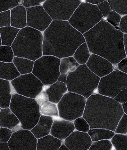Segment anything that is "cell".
<instances>
[{"mask_svg": "<svg viewBox=\"0 0 127 150\" xmlns=\"http://www.w3.org/2000/svg\"><path fill=\"white\" fill-rule=\"evenodd\" d=\"M83 35L91 54L101 56L113 64H118L126 57L123 33L106 21L103 19Z\"/></svg>", "mask_w": 127, "mask_h": 150, "instance_id": "6da1fadb", "label": "cell"}, {"mask_svg": "<svg viewBox=\"0 0 127 150\" xmlns=\"http://www.w3.org/2000/svg\"><path fill=\"white\" fill-rule=\"evenodd\" d=\"M43 35V55L60 59L72 57L78 47L86 42L83 35L68 21H53Z\"/></svg>", "mask_w": 127, "mask_h": 150, "instance_id": "7a4b0ae2", "label": "cell"}, {"mask_svg": "<svg viewBox=\"0 0 127 150\" xmlns=\"http://www.w3.org/2000/svg\"><path fill=\"white\" fill-rule=\"evenodd\" d=\"M124 114L122 104L112 98L97 93L87 99L83 117L90 129H106L115 132Z\"/></svg>", "mask_w": 127, "mask_h": 150, "instance_id": "3957f363", "label": "cell"}, {"mask_svg": "<svg viewBox=\"0 0 127 150\" xmlns=\"http://www.w3.org/2000/svg\"><path fill=\"white\" fill-rule=\"evenodd\" d=\"M42 32L29 26L20 29L11 46L15 57L35 61L43 56Z\"/></svg>", "mask_w": 127, "mask_h": 150, "instance_id": "277c9868", "label": "cell"}, {"mask_svg": "<svg viewBox=\"0 0 127 150\" xmlns=\"http://www.w3.org/2000/svg\"><path fill=\"white\" fill-rule=\"evenodd\" d=\"M9 108L18 117L22 128L31 130L40 118V106L35 99L15 93L12 95Z\"/></svg>", "mask_w": 127, "mask_h": 150, "instance_id": "5b68a950", "label": "cell"}, {"mask_svg": "<svg viewBox=\"0 0 127 150\" xmlns=\"http://www.w3.org/2000/svg\"><path fill=\"white\" fill-rule=\"evenodd\" d=\"M100 79L86 64H82L68 74L66 84L68 92L78 94L87 99L97 89Z\"/></svg>", "mask_w": 127, "mask_h": 150, "instance_id": "8992f818", "label": "cell"}, {"mask_svg": "<svg viewBox=\"0 0 127 150\" xmlns=\"http://www.w3.org/2000/svg\"><path fill=\"white\" fill-rule=\"evenodd\" d=\"M103 16L97 5L86 2L81 3L68 21L83 35L103 20Z\"/></svg>", "mask_w": 127, "mask_h": 150, "instance_id": "52a82bcc", "label": "cell"}, {"mask_svg": "<svg viewBox=\"0 0 127 150\" xmlns=\"http://www.w3.org/2000/svg\"><path fill=\"white\" fill-rule=\"evenodd\" d=\"M60 60L54 56L43 55L34 61L32 73L44 85H51L60 76Z\"/></svg>", "mask_w": 127, "mask_h": 150, "instance_id": "ba28073f", "label": "cell"}, {"mask_svg": "<svg viewBox=\"0 0 127 150\" xmlns=\"http://www.w3.org/2000/svg\"><path fill=\"white\" fill-rule=\"evenodd\" d=\"M86 100L84 97L68 91L57 103L59 117L73 121L83 116Z\"/></svg>", "mask_w": 127, "mask_h": 150, "instance_id": "9c48e42d", "label": "cell"}, {"mask_svg": "<svg viewBox=\"0 0 127 150\" xmlns=\"http://www.w3.org/2000/svg\"><path fill=\"white\" fill-rule=\"evenodd\" d=\"M126 88L127 74L117 69L101 78L97 89L99 94L114 99Z\"/></svg>", "mask_w": 127, "mask_h": 150, "instance_id": "30bf717a", "label": "cell"}, {"mask_svg": "<svg viewBox=\"0 0 127 150\" xmlns=\"http://www.w3.org/2000/svg\"><path fill=\"white\" fill-rule=\"evenodd\" d=\"M81 3L79 0H47L42 6L53 21H68Z\"/></svg>", "mask_w": 127, "mask_h": 150, "instance_id": "8fae6325", "label": "cell"}, {"mask_svg": "<svg viewBox=\"0 0 127 150\" xmlns=\"http://www.w3.org/2000/svg\"><path fill=\"white\" fill-rule=\"evenodd\" d=\"M11 82L16 93L33 99L40 93L44 86L32 73L20 75Z\"/></svg>", "mask_w": 127, "mask_h": 150, "instance_id": "7c38bea8", "label": "cell"}, {"mask_svg": "<svg viewBox=\"0 0 127 150\" xmlns=\"http://www.w3.org/2000/svg\"><path fill=\"white\" fill-rule=\"evenodd\" d=\"M27 26L44 32L53 20L42 6L26 8Z\"/></svg>", "mask_w": 127, "mask_h": 150, "instance_id": "4fadbf2b", "label": "cell"}, {"mask_svg": "<svg viewBox=\"0 0 127 150\" xmlns=\"http://www.w3.org/2000/svg\"><path fill=\"white\" fill-rule=\"evenodd\" d=\"M37 142V139L30 130L22 129L13 133L8 143L11 150H35Z\"/></svg>", "mask_w": 127, "mask_h": 150, "instance_id": "5bb4252c", "label": "cell"}, {"mask_svg": "<svg viewBox=\"0 0 127 150\" xmlns=\"http://www.w3.org/2000/svg\"><path fill=\"white\" fill-rule=\"evenodd\" d=\"M86 65L92 72L100 78L108 75L114 71L112 63L95 54H91Z\"/></svg>", "mask_w": 127, "mask_h": 150, "instance_id": "9a60e30c", "label": "cell"}, {"mask_svg": "<svg viewBox=\"0 0 127 150\" xmlns=\"http://www.w3.org/2000/svg\"><path fill=\"white\" fill-rule=\"evenodd\" d=\"M63 141L70 150H87L89 149L93 142L88 133L74 130Z\"/></svg>", "mask_w": 127, "mask_h": 150, "instance_id": "2e32d148", "label": "cell"}, {"mask_svg": "<svg viewBox=\"0 0 127 150\" xmlns=\"http://www.w3.org/2000/svg\"><path fill=\"white\" fill-rule=\"evenodd\" d=\"M75 130L73 121L61 119L54 120L50 134L63 141Z\"/></svg>", "mask_w": 127, "mask_h": 150, "instance_id": "e0dca14e", "label": "cell"}, {"mask_svg": "<svg viewBox=\"0 0 127 150\" xmlns=\"http://www.w3.org/2000/svg\"><path fill=\"white\" fill-rule=\"evenodd\" d=\"M42 90L46 92L49 101L57 104L68 91L66 83L59 81L51 85H44Z\"/></svg>", "mask_w": 127, "mask_h": 150, "instance_id": "ac0fdd59", "label": "cell"}, {"mask_svg": "<svg viewBox=\"0 0 127 150\" xmlns=\"http://www.w3.org/2000/svg\"><path fill=\"white\" fill-rule=\"evenodd\" d=\"M54 119L52 117L41 115L37 124L31 131L37 139L50 134Z\"/></svg>", "mask_w": 127, "mask_h": 150, "instance_id": "d6986e66", "label": "cell"}, {"mask_svg": "<svg viewBox=\"0 0 127 150\" xmlns=\"http://www.w3.org/2000/svg\"><path fill=\"white\" fill-rule=\"evenodd\" d=\"M11 26L21 29L27 26L26 8L19 5L11 10Z\"/></svg>", "mask_w": 127, "mask_h": 150, "instance_id": "ffe728a7", "label": "cell"}, {"mask_svg": "<svg viewBox=\"0 0 127 150\" xmlns=\"http://www.w3.org/2000/svg\"><path fill=\"white\" fill-rule=\"evenodd\" d=\"M16 93L11 81L0 79V107L9 108L13 95Z\"/></svg>", "mask_w": 127, "mask_h": 150, "instance_id": "44dd1931", "label": "cell"}, {"mask_svg": "<svg viewBox=\"0 0 127 150\" xmlns=\"http://www.w3.org/2000/svg\"><path fill=\"white\" fill-rule=\"evenodd\" d=\"M19 125L21 124L19 120L9 108L1 109L0 111V127L12 129Z\"/></svg>", "mask_w": 127, "mask_h": 150, "instance_id": "7402d4cb", "label": "cell"}, {"mask_svg": "<svg viewBox=\"0 0 127 150\" xmlns=\"http://www.w3.org/2000/svg\"><path fill=\"white\" fill-rule=\"evenodd\" d=\"M63 141L49 134L37 139L36 150H59Z\"/></svg>", "mask_w": 127, "mask_h": 150, "instance_id": "603a6c76", "label": "cell"}, {"mask_svg": "<svg viewBox=\"0 0 127 150\" xmlns=\"http://www.w3.org/2000/svg\"><path fill=\"white\" fill-rule=\"evenodd\" d=\"M20 75L13 63L0 61V79L11 81Z\"/></svg>", "mask_w": 127, "mask_h": 150, "instance_id": "cb8c5ba5", "label": "cell"}, {"mask_svg": "<svg viewBox=\"0 0 127 150\" xmlns=\"http://www.w3.org/2000/svg\"><path fill=\"white\" fill-rule=\"evenodd\" d=\"M20 30L11 26L0 28L2 45L11 47Z\"/></svg>", "mask_w": 127, "mask_h": 150, "instance_id": "d4e9b609", "label": "cell"}, {"mask_svg": "<svg viewBox=\"0 0 127 150\" xmlns=\"http://www.w3.org/2000/svg\"><path fill=\"white\" fill-rule=\"evenodd\" d=\"M13 63L21 75L32 73L34 61L23 57H15Z\"/></svg>", "mask_w": 127, "mask_h": 150, "instance_id": "484cf974", "label": "cell"}, {"mask_svg": "<svg viewBox=\"0 0 127 150\" xmlns=\"http://www.w3.org/2000/svg\"><path fill=\"white\" fill-rule=\"evenodd\" d=\"M80 64L73 57L61 59L60 60V75L67 76L79 66Z\"/></svg>", "mask_w": 127, "mask_h": 150, "instance_id": "4316f807", "label": "cell"}, {"mask_svg": "<svg viewBox=\"0 0 127 150\" xmlns=\"http://www.w3.org/2000/svg\"><path fill=\"white\" fill-rule=\"evenodd\" d=\"M88 133L93 142L104 139L111 140L115 133L107 129L101 128L90 129Z\"/></svg>", "mask_w": 127, "mask_h": 150, "instance_id": "83f0119b", "label": "cell"}, {"mask_svg": "<svg viewBox=\"0 0 127 150\" xmlns=\"http://www.w3.org/2000/svg\"><path fill=\"white\" fill-rule=\"evenodd\" d=\"M91 54L86 42L78 47L73 57L80 65H82L86 64Z\"/></svg>", "mask_w": 127, "mask_h": 150, "instance_id": "f1b7e54d", "label": "cell"}, {"mask_svg": "<svg viewBox=\"0 0 127 150\" xmlns=\"http://www.w3.org/2000/svg\"><path fill=\"white\" fill-rule=\"evenodd\" d=\"M39 106L41 115L51 117H59L57 104L48 101L42 104Z\"/></svg>", "mask_w": 127, "mask_h": 150, "instance_id": "f546056e", "label": "cell"}, {"mask_svg": "<svg viewBox=\"0 0 127 150\" xmlns=\"http://www.w3.org/2000/svg\"><path fill=\"white\" fill-rule=\"evenodd\" d=\"M111 10L121 16L127 15V0H108Z\"/></svg>", "mask_w": 127, "mask_h": 150, "instance_id": "4dcf8cb0", "label": "cell"}, {"mask_svg": "<svg viewBox=\"0 0 127 150\" xmlns=\"http://www.w3.org/2000/svg\"><path fill=\"white\" fill-rule=\"evenodd\" d=\"M111 140L115 150H127L126 134H115Z\"/></svg>", "mask_w": 127, "mask_h": 150, "instance_id": "1f68e13d", "label": "cell"}, {"mask_svg": "<svg viewBox=\"0 0 127 150\" xmlns=\"http://www.w3.org/2000/svg\"><path fill=\"white\" fill-rule=\"evenodd\" d=\"M14 57L13 50L11 47L0 46V61L4 62H13Z\"/></svg>", "mask_w": 127, "mask_h": 150, "instance_id": "d6a6232c", "label": "cell"}, {"mask_svg": "<svg viewBox=\"0 0 127 150\" xmlns=\"http://www.w3.org/2000/svg\"><path fill=\"white\" fill-rule=\"evenodd\" d=\"M113 147L111 140L104 139L93 142L89 150H111Z\"/></svg>", "mask_w": 127, "mask_h": 150, "instance_id": "836d02e7", "label": "cell"}, {"mask_svg": "<svg viewBox=\"0 0 127 150\" xmlns=\"http://www.w3.org/2000/svg\"><path fill=\"white\" fill-rule=\"evenodd\" d=\"M73 122L75 129L77 131L87 133L90 130L89 125L83 116L76 119Z\"/></svg>", "mask_w": 127, "mask_h": 150, "instance_id": "e575fe53", "label": "cell"}, {"mask_svg": "<svg viewBox=\"0 0 127 150\" xmlns=\"http://www.w3.org/2000/svg\"><path fill=\"white\" fill-rule=\"evenodd\" d=\"M20 0H0V13L11 10L19 5Z\"/></svg>", "mask_w": 127, "mask_h": 150, "instance_id": "d590c367", "label": "cell"}, {"mask_svg": "<svg viewBox=\"0 0 127 150\" xmlns=\"http://www.w3.org/2000/svg\"><path fill=\"white\" fill-rule=\"evenodd\" d=\"M115 134H126L127 133V115L124 113L120 119L116 129Z\"/></svg>", "mask_w": 127, "mask_h": 150, "instance_id": "8d00e7d4", "label": "cell"}, {"mask_svg": "<svg viewBox=\"0 0 127 150\" xmlns=\"http://www.w3.org/2000/svg\"><path fill=\"white\" fill-rule=\"evenodd\" d=\"M122 16L115 11L111 10L106 19L107 22L114 27L119 26Z\"/></svg>", "mask_w": 127, "mask_h": 150, "instance_id": "74e56055", "label": "cell"}, {"mask_svg": "<svg viewBox=\"0 0 127 150\" xmlns=\"http://www.w3.org/2000/svg\"><path fill=\"white\" fill-rule=\"evenodd\" d=\"M11 26V10L0 13V28Z\"/></svg>", "mask_w": 127, "mask_h": 150, "instance_id": "f35d334b", "label": "cell"}, {"mask_svg": "<svg viewBox=\"0 0 127 150\" xmlns=\"http://www.w3.org/2000/svg\"><path fill=\"white\" fill-rule=\"evenodd\" d=\"M99 10L103 16V18H106L111 11V6L108 1H104L97 5Z\"/></svg>", "mask_w": 127, "mask_h": 150, "instance_id": "ab89813d", "label": "cell"}, {"mask_svg": "<svg viewBox=\"0 0 127 150\" xmlns=\"http://www.w3.org/2000/svg\"><path fill=\"white\" fill-rule=\"evenodd\" d=\"M12 133L11 129L5 127H0V142H8Z\"/></svg>", "mask_w": 127, "mask_h": 150, "instance_id": "60d3db41", "label": "cell"}, {"mask_svg": "<svg viewBox=\"0 0 127 150\" xmlns=\"http://www.w3.org/2000/svg\"><path fill=\"white\" fill-rule=\"evenodd\" d=\"M114 99L121 104L126 102H127V88L120 91Z\"/></svg>", "mask_w": 127, "mask_h": 150, "instance_id": "b9f144b4", "label": "cell"}, {"mask_svg": "<svg viewBox=\"0 0 127 150\" xmlns=\"http://www.w3.org/2000/svg\"><path fill=\"white\" fill-rule=\"evenodd\" d=\"M46 1L45 0H36V1H23L22 5L24 7L31 8L33 7L39 6H42Z\"/></svg>", "mask_w": 127, "mask_h": 150, "instance_id": "7bdbcfd3", "label": "cell"}, {"mask_svg": "<svg viewBox=\"0 0 127 150\" xmlns=\"http://www.w3.org/2000/svg\"><path fill=\"white\" fill-rule=\"evenodd\" d=\"M34 99L39 106L42 104L49 101L46 92L43 90L41 91L40 93H39Z\"/></svg>", "mask_w": 127, "mask_h": 150, "instance_id": "ee69618b", "label": "cell"}, {"mask_svg": "<svg viewBox=\"0 0 127 150\" xmlns=\"http://www.w3.org/2000/svg\"><path fill=\"white\" fill-rule=\"evenodd\" d=\"M119 30L124 34H127V15L122 17L119 25Z\"/></svg>", "mask_w": 127, "mask_h": 150, "instance_id": "f6af8a7d", "label": "cell"}, {"mask_svg": "<svg viewBox=\"0 0 127 150\" xmlns=\"http://www.w3.org/2000/svg\"><path fill=\"white\" fill-rule=\"evenodd\" d=\"M117 66L118 70L127 74V57L120 61Z\"/></svg>", "mask_w": 127, "mask_h": 150, "instance_id": "bcb514c9", "label": "cell"}, {"mask_svg": "<svg viewBox=\"0 0 127 150\" xmlns=\"http://www.w3.org/2000/svg\"><path fill=\"white\" fill-rule=\"evenodd\" d=\"M9 150L8 142H0V150Z\"/></svg>", "mask_w": 127, "mask_h": 150, "instance_id": "7dc6e473", "label": "cell"}, {"mask_svg": "<svg viewBox=\"0 0 127 150\" xmlns=\"http://www.w3.org/2000/svg\"><path fill=\"white\" fill-rule=\"evenodd\" d=\"M104 1V0H87L86 2L92 5H97Z\"/></svg>", "mask_w": 127, "mask_h": 150, "instance_id": "c3c4849f", "label": "cell"}, {"mask_svg": "<svg viewBox=\"0 0 127 150\" xmlns=\"http://www.w3.org/2000/svg\"><path fill=\"white\" fill-rule=\"evenodd\" d=\"M124 44L126 54L127 57V34H124Z\"/></svg>", "mask_w": 127, "mask_h": 150, "instance_id": "681fc988", "label": "cell"}, {"mask_svg": "<svg viewBox=\"0 0 127 150\" xmlns=\"http://www.w3.org/2000/svg\"><path fill=\"white\" fill-rule=\"evenodd\" d=\"M59 150H69V149L67 148L66 146L65 145V144L63 143H62V145L61 146L60 148H59Z\"/></svg>", "mask_w": 127, "mask_h": 150, "instance_id": "f907efd6", "label": "cell"}, {"mask_svg": "<svg viewBox=\"0 0 127 150\" xmlns=\"http://www.w3.org/2000/svg\"><path fill=\"white\" fill-rule=\"evenodd\" d=\"M122 106L124 113L127 115V102L125 103L122 104Z\"/></svg>", "mask_w": 127, "mask_h": 150, "instance_id": "816d5d0a", "label": "cell"}, {"mask_svg": "<svg viewBox=\"0 0 127 150\" xmlns=\"http://www.w3.org/2000/svg\"><path fill=\"white\" fill-rule=\"evenodd\" d=\"M2 45V40H1V34H0V46Z\"/></svg>", "mask_w": 127, "mask_h": 150, "instance_id": "f5cc1de1", "label": "cell"}, {"mask_svg": "<svg viewBox=\"0 0 127 150\" xmlns=\"http://www.w3.org/2000/svg\"><path fill=\"white\" fill-rule=\"evenodd\" d=\"M1 107H0V111H1Z\"/></svg>", "mask_w": 127, "mask_h": 150, "instance_id": "db71d44e", "label": "cell"}, {"mask_svg": "<svg viewBox=\"0 0 127 150\" xmlns=\"http://www.w3.org/2000/svg\"><path fill=\"white\" fill-rule=\"evenodd\" d=\"M127 135V134H126Z\"/></svg>", "mask_w": 127, "mask_h": 150, "instance_id": "11a10c76", "label": "cell"}, {"mask_svg": "<svg viewBox=\"0 0 127 150\" xmlns=\"http://www.w3.org/2000/svg\"></svg>", "mask_w": 127, "mask_h": 150, "instance_id": "9f6ffc18", "label": "cell"}]
</instances>
